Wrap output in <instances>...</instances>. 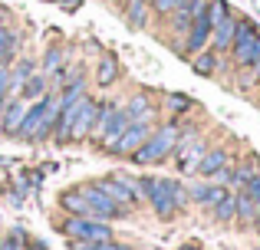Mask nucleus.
Masks as SVG:
<instances>
[{
    "instance_id": "obj_1",
    "label": "nucleus",
    "mask_w": 260,
    "mask_h": 250,
    "mask_svg": "<svg viewBox=\"0 0 260 250\" xmlns=\"http://www.w3.org/2000/svg\"><path fill=\"white\" fill-rule=\"evenodd\" d=\"M95 109H99V102L89 99V96H83L73 109L59 112V119H56V138L59 141H83V138H89Z\"/></svg>"
},
{
    "instance_id": "obj_10",
    "label": "nucleus",
    "mask_w": 260,
    "mask_h": 250,
    "mask_svg": "<svg viewBox=\"0 0 260 250\" xmlns=\"http://www.w3.org/2000/svg\"><path fill=\"white\" fill-rule=\"evenodd\" d=\"M228 191H231L228 185H217V181H208V178H204V181H194V185L188 188L191 201H194V204H201V207H214Z\"/></svg>"
},
{
    "instance_id": "obj_20",
    "label": "nucleus",
    "mask_w": 260,
    "mask_h": 250,
    "mask_svg": "<svg viewBox=\"0 0 260 250\" xmlns=\"http://www.w3.org/2000/svg\"><path fill=\"white\" fill-rule=\"evenodd\" d=\"M59 204L66 207L70 214H76V218H86L89 214V201H86V191H66L63 198H59Z\"/></svg>"
},
{
    "instance_id": "obj_22",
    "label": "nucleus",
    "mask_w": 260,
    "mask_h": 250,
    "mask_svg": "<svg viewBox=\"0 0 260 250\" xmlns=\"http://www.w3.org/2000/svg\"><path fill=\"white\" fill-rule=\"evenodd\" d=\"M148 0H128V7H125V20L135 26V30H142V26L148 23Z\"/></svg>"
},
{
    "instance_id": "obj_8",
    "label": "nucleus",
    "mask_w": 260,
    "mask_h": 250,
    "mask_svg": "<svg viewBox=\"0 0 260 250\" xmlns=\"http://www.w3.org/2000/svg\"><path fill=\"white\" fill-rule=\"evenodd\" d=\"M99 188L109 194V198H115L122 207H132V204H139V181H132V178H125V174H115V178H102L99 181Z\"/></svg>"
},
{
    "instance_id": "obj_28",
    "label": "nucleus",
    "mask_w": 260,
    "mask_h": 250,
    "mask_svg": "<svg viewBox=\"0 0 260 250\" xmlns=\"http://www.w3.org/2000/svg\"><path fill=\"white\" fill-rule=\"evenodd\" d=\"M178 7H181V0H152V13H158V17H172Z\"/></svg>"
},
{
    "instance_id": "obj_17",
    "label": "nucleus",
    "mask_w": 260,
    "mask_h": 250,
    "mask_svg": "<svg viewBox=\"0 0 260 250\" xmlns=\"http://www.w3.org/2000/svg\"><path fill=\"white\" fill-rule=\"evenodd\" d=\"M23 116H26V102H23V99H13V102L4 109V122H0V128H4L7 135H17Z\"/></svg>"
},
{
    "instance_id": "obj_32",
    "label": "nucleus",
    "mask_w": 260,
    "mask_h": 250,
    "mask_svg": "<svg viewBox=\"0 0 260 250\" xmlns=\"http://www.w3.org/2000/svg\"><path fill=\"white\" fill-rule=\"evenodd\" d=\"M20 240H23V234H20V231H13L10 237H7L4 244H0V250H20Z\"/></svg>"
},
{
    "instance_id": "obj_26",
    "label": "nucleus",
    "mask_w": 260,
    "mask_h": 250,
    "mask_svg": "<svg viewBox=\"0 0 260 250\" xmlns=\"http://www.w3.org/2000/svg\"><path fill=\"white\" fill-rule=\"evenodd\" d=\"M13 46H17V40H13V33H10V30H0V66H4L7 59H10Z\"/></svg>"
},
{
    "instance_id": "obj_39",
    "label": "nucleus",
    "mask_w": 260,
    "mask_h": 250,
    "mask_svg": "<svg viewBox=\"0 0 260 250\" xmlns=\"http://www.w3.org/2000/svg\"><path fill=\"white\" fill-rule=\"evenodd\" d=\"M254 250H260V247H254Z\"/></svg>"
},
{
    "instance_id": "obj_37",
    "label": "nucleus",
    "mask_w": 260,
    "mask_h": 250,
    "mask_svg": "<svg viewBox=\"0 0 260 250\" xmlns=\"http://www.w3.org/2000/svg\"><path fill=\"white\" fill-rule=\"evenodd\" d=\"M181 250H198V244H184V247H181Z\"/></svg>"
},
{
    "instance_id": "obj_33",
    "label": "nucleus",
    "mask_w": 260,
    "mask_h": 250,
    "mask_svg": "<svg viewBox=\"0 0 260 250\" xmlns=\"http://www.w3.org/2000/svg\"><path fill=\"white\" fill-rule=\"evenodd\" d=\"M26 76H33V63H30V59H23V63H20V69H17V83H20V79H26Z\"/></svg>"
},
{
    "instance_id": "obj_27",
    "label": "nucleus",
    "mask_w": 260,
    "mask_h": 250,
    "mask_svg": "<svg viewBox=\"0 0 260 250\" xmlns=\"http://www.w3.org/2000/svg\"><path fill=\"white\" fill-rule=\"evenodd\" d=\"M40 96H43V79L40 76L23 79V99H40Z\"/></svg>"
},
{
    "instance_id": "obj_15",
    "label": "nucleus",
    "mask_w": 260,
    "mask_h": 250,
    "mask_svg": "<svg viewBox=\"0 0 260 250\" xmlns=\"http://www.w3.org/2000/svg\"><path fill=\"white\" fill-rule=\"evenodd\" d=\"M128 125H132V119H128V112H125V109H112V116H109V122H106V132H102V141H99V145L112 148L115 141H119V135L125 132Z\"/></svg>"
},
{
    "instance_id": "obj_34",
    "label": "nucleus",
    "mask_w": 260,
    "mask_h": 250,
    "mask_svg": "<svg viewBox=\"0 0 260 250\" xmlns=\"http://www.w3.org/2000/svg\"><path fill=\"white\" fill-rule=\"evenodd\" d=\"M59 66V50H50L46 53V69H56Z\"/></svg>"
},
{
    "instance_id": "obj_24",
    "label": "nucleus",
    "mask_w": 260,
    "mask_h": 250,
    "mask_svg": "<svg viewBox=\"0 0 260 250\" xmlns=\"http://www.w3.org/2000/svg\"><path fill=\"white\" fill-rule=\"evenodd\" d=\"M95 79H99V86L115 83V79H119V59H115V56L102 59V63H99V73H95Z\"/></svg>"
},
{
    "instance_id": "obj_38",
    "label": "nucleus",
    "mask_w": 260,
    "mask_h": 250,
    "mask_svg": "<svg viewBox=\"0 0 260 250\" xmlns=\"http://www.w3.org/2000/svg\"><path fill=\"white\" fill-rule=\"evenodd\" d=\"M0 112H4V102H0Z\"/></svg>"
},
{
    "instance_id": "obj_23",
    "label": "nucleus",
    "mask_w": 260,
    "mask_h": 250,
    "mask_svg": "<svg viewBox=\"0 0 260 250\" xmlns=\"http://www.w3.org/2000/svg\"><path fill=\"white\" fill-rule=\"evenodd\" d=\"M83 92H86V89H83V76H76V79H73V83L63 89V96H59V112L73 109V105L83 99Z\"/></svg>"
},
{
    "instance_id": "obj_3",
    "label": "nucleus",
    "mask_w": 260,
    "mask_h": 250,
    "mask_svg": "<svg viewBox=\"0 0 260 250\" xmlns=\"http://www.w3.org/2000/svg\"><path fill=\"white\" fill-rule=\"evenodd\" d=\"M148 201H152L155 214L168 221V218H175V214L188 204V188H184L181 181H175V178H158V188L152 191Z\"/></svg>"
},
{
    "instance_id": "obj_21",
    "label": "nucleus",
    "mask_w": 260,
    "mask_h": 250,
    "mask_svg": "<svg viewBox=\"0 0 260 250\" xmlns=\"http://www.w3.org/2000/svg\"><path fill=\"white\" fill-rule=\"evenodd\" d=\"M234 194H237V221H241L244 227L254 224V218H257V204H260V201H257V198H247L244 191H234Z\"/></svg>"
},
{
    "instance_id": "obj_19",
    "label": "nucleus",
    "mask_w": 260,
    "mask_h": 250,
    "mask_svg": "<svg viewBox=\"0 0 260 250\" xmlns=\"http://www.w3.org/2000/svg\"><path fill=\"white\" fill-rule=\"evenodd\" d=\"M125 112H128L132 122H152V116H155L148 96H132V99H128V105H125Z\"/></svg>"
},
{
    "instance_id": "obj_25",
    "label": "nucleus",
    "mask_w": 260,
    "mask_h": 250,
    "mask_svg": "<svg viewBox=\"0 0 260 250\" xmlns=\"http://www.w3.org/2000/svg\"><path fill=\"white\" fill-rule=\"evenodd\" d=\"M204 13H208L211 23H221L228 13H234V7L228 4V0H208V7H204Z\"/></svg>"
},
{
    "instance_id": "obj_40",
    "label": "nucleus",
    "mask_w": 260,
    "mask_h": 250,
    "mask_svg": "<svg viewBox=\"0 0 260 250\" xmlns=\"http://www.w3.org/2000/svg\"><path fill=\"white\" fill-rule=\"evenodd\" d=\"M148 4H152V0H148Z\"/></svg>"
},
{
    "instance_id": "obj_35",
    "label": "nucleus",
    "mask_w": 260,
    "mask_h": 250,
    "mask_svg": "<svg viewBox=\"0 0 260 250\" xmlns=\"http://www.w3.org/2000/svg\"><path fill=\"white\" fill-rule=\"evenodd\" d=\"M63 7H66V10H73V7H79V0H63Z\"/></svg>"
},
{
    "instance_id": "obj_7",
    "label": "nucleus",
    "mask_w": 260,
    "mask_h": 250,
    "mask_svg": "<svg viewBox=\"0 0 260 250\" xmlns=\"http://www.w3.org/2000/svg\"><path fill=\"white\" fill-rule=\"evenodd\" d=\"M211 30H214V23L208 20V13H194V20H191V26H188V33H184V56H194V53H201V50H208L211 46Z\"/></svg>"
},
{
    "instance_id": "obj_2",
    "label": "nucleus",
    "mask_w": 260,
    "mask_h": 250,
    "mask_svg": "<svg viewBox=\"0 0 260 250\" xmlns=\"http://www.w3.org/2000/svg\"><path fill=\"white\" fill-rule=\"evenodd\" d=\"M178 138H181V125H178V122H165V125L152 128V135L145 138V145H142L132 158L139 161V165H158V161H165L168 155H175Z\"/></svg>"
},
{
    "instance_id": "obj_14",
    "label": "nucleus",
    "mask_w": 260,
    "mask_h": 250,
    "mask_svg": "<svg viewBox=\"0 0 260 250\" xmlns=\"http://www.w3.org/2000/svg\"><path fill=\"white\" fill-rule=\"evenodd\" d=\"M46 105H50V96H40L37 102L26 109V116H23V122H20V128H17V138H33L37 135V128H40V122H43V112H46Z\"/></svg>"
},
{
    "instance_id": "obj_6",
    "label": "nucleus",
    "mask_w": 260,
    "mask_h": 250,
    "mask_svg": "<svg viewBox=\"0 0 260 250\" xmlns=\"http://www.w3.org/2000/svg\"><path fill=\"white\" fill-rule=\"evenodd\" d=\"M83 191H86V201H89V214H95V218H102V221H109V218H125L128 207H122L115 198H109V194L99 188V181L86 185Z\"/></svg>"
},
{
    "instance_id": "obj_12",
    "label": "nucleus",
    "mask_w": 260,
    "mask_h": 250,
    "mask_svg": "<svg viewBox=\"0 0 260 250\" xmlns=\"http://www.w3.org/2000/svg\"><path fill=\"white\" fill-rule=\"evenodd\" d=\"M234 30H237V10L228 13L221 23H214V30H211V50L231 53V46H234Z\"/></svg>"
},
{
    "instance_id": "obj_16",
    "label": "nucleus",
    "mask_w": 260,
    "mask_h": 250,
    "mask_svg": "<svg viewBox=\"0 0 260 250\" xmlns=\"http://www.w3.org/2000/svg\"><path fill=\"white\" fill-rule=\"evenodd\" d=\"M217 66H221V53H214L211 46L191 56V69H194L198 76H204V79H208V76H214V73H217Z\"/></svg>"
},
{
    "instance_id": "obj_18",
    "label": "nucleus",
    "mask_w": 260,
    "mask_h": 250,
    "mask_svg": "<svg viewBox=\"0 0 260 250\" xmlns=\"http://www.w3.org/2000/svg\"><path fill=\"white\" fill-rule=\"evenodd\" d=\"M211 214H214L217 224H231V221H237V194L228 191L214 207H211Z\"/></svg>"
},
{
    "instance_id": "obj_13",
    "label": "nucleus",
    "mask_w": 260,
    "mask_h": 250,
    "mask_svg": "<svg viewBox=\"0 0 260 250\" xmlns=\"http://www.w3.org/2000/svg\"><path fill=\"white\" fill-rule=\"evenodd\" d=\"M254 178H260V155H244V161L231 165V191H237Z\"/></svg>"
},
{
    "instance_id": "obj_41",
    "label": "nucleus",
    "mask_w": 260,
    "mask_h": 250,
    "mask_svg": "<svg viewBox=\"0 0 260 250\" xmlns=\"http://www.w3.org/2000/svg\"><path fill=\"white\" fill-rule=\"evenodd\" d=\"M257 86H260V83H257Z\"/></svg>"
},
{
    "instance_id": "obj_11",
    "label": "nucleus",
    "mask_w": 260,
    "mask_h": 250,
    "mask_svg": "<svg viewBox=\"0 0 260 250\" xmlns=\"http://www.w3.org/2000/svg\"><path fill=\"white\" fill-rule=\"evenodd\" d=\"M231 165V155H228V148H221V145H214V148H208L204 152V158L198 161V171L194 174H201V178H217V174L224 171V168Z\"/></svg>"
},
{
    "instance_id": "obj_30",
    "label": "nucleus",
    "mask_w": 260,
    "mask_h": 250,
    "mask_svg": "<svg viewBox=\"0 0 260 250\" xmlns=\"http://www.w3.org/2000/svg\"><path fill=\"white\" fill-rule=\"evenodd\" d=\"M7 92H10V69L0 66V102L7 99Z\"/></svg>"
},
{
    "instance_id": "obj_36",
    "label": "nucleus",
    "mask_w": 260,
    "mask_h": 250,
    "mask_svg": "<svg viewBox=\"0 0 260 250\" xmlns=\"http://www.w3.org/2000/svg\"><path fill=\"white\" fill-rule=\"evenodd\" d=\"M254 231L260 234V214H257V218H254Z\"/></svg>"
},
{
    "instance_id": "obj_29",
    "label": "nucleus",
    "mask_w": 260,
    "mask_h": 250,
    "mask_svg": "<svg viewBox=\"0 0 260 250\" xmlns=\"http://www.w3.org/2000/svg\"><path fill=\"white\" fill-rule=\"evenodd\" d=\"M168 105H172L175 112H188L191 109V99L181 96V92H175V96H168Z\"/></svg>"
},
{
    "instance_id": "obj_4",
    "label": "nucleus",
    "mask_w": 260,
    "mask_h": 250,
    "mask_svg": "<svg viewBox=\"0 0 260 250\" xmlns=\"http://www.w3.org/2000/svg\"><path fill=\"white\" fill-rule=\"evenodd\" d=\"M204 152H208V141H204L194 128L181 132V138H178V145H175V165H178V171L194 174L198 171V161L204 158Z\"/></svg>"
},
{
    "instance_id": "obj_9",
    "label": "nucleus",
    "mask_w": 260,
    "mask_h": 250,
    "mask_svg": "<svg viewBox=\"0 0 260 250\" xmlns=\"http://www.w3.org/2000/svg\"><path fill=\"white\" fill-rule=\"evenodd\" d=\"M148 135H152V122H132L125 132L119 135V141H115L109 152H112V155H128V158H132V155L145 145Z\"/></svg>"
},
{
    "instance_id": "obj_5",
    "label": "nucleus",
    "mask_w": 260,
    "mask_h": 250,
    "mask_svg": "<svg viewBox=\"0 0 260 250\" xmlns=\"http://www.w3.org/2000/svg\"><path fill=\"white\" fill-rule=\"evenodd\" d=\"M63 234L70 240H112V227L99 224V221H89V218H76L70 214V221L63 224Z\"/></svg>"
},
{
    "instance_id": "obj_31",
    "label": "nucleus",
    "mask_w": 260,
    "mask_h": 250,
    "mask_svg": "<svg viewBox=\"0 0 260 250\" xmlns=\"http://www.w3.org/2000/svg\"><path fill=\"white\" fill-rule=\"evenodd\" d=\"M237 191H244L247 198H257L260 201V178H254V181H247V185H241Z\"/></svg>"
}]
</instances>
